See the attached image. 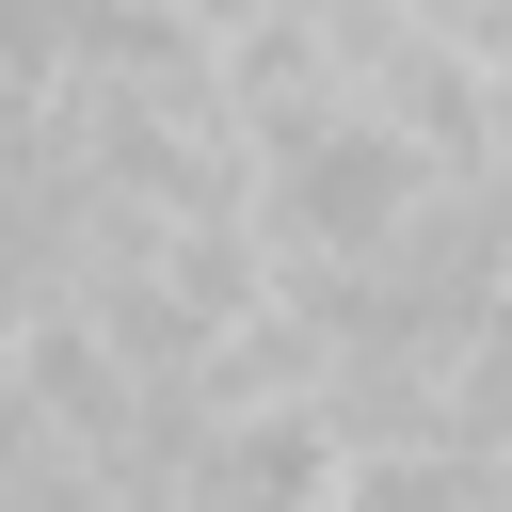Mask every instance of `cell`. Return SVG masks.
I'll return each instance as SVG.
<instances>
[{
	"mask_svg": "<svg viewBox=\"0 0 512 512\" xmlns=\"http://www.w3.org/2000/svg\"><path fill=\"white\" fill-rule=\"evenodd\" d=\"M432 208H448V176L384 112H320L288 144H256V240H272V272H384Z\"/></svg>",
	"mask_w": 512,
	"mask_h": 512,
	"instance_id": "obj_1",
	"label": "cell"
},
{
	"mask_svg": "<svg viewBox=\"0 0 512 512\" xmlns=\"http://www.w3.org/2000/svg\"><path fill=\"white\" fill-rule=\"evenodd\" d=\"M336 512H512V496H496V464H480V448L368 432V448H352V480H336Z\"/></svg>",
	"mask_w": 512,
	"mask_h": 512,
	"instance_id": "obj_2",
	"label": "cell"
}]
</instances>
